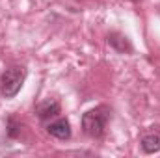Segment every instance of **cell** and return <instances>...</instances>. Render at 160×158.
<instances>
[{
	"label": "cell",
	"instance_id": "obj_1",
	"mask_svg": "<svg viewBox=\"0 0 160 158\" xmlns=\"http://www.w3.org/2000/svg\"><path fill=\"white\" fill-rule=\"evenodd\" d=\"M108 116H110V112H108L106 106L88 110L82 116V130H84V134H88L89 138H101L102 132H104Z\"/></svg>",
	"mask_w": 160,
	"mask_h": 158
},
{
	"label": "cell",
	"instance_id": "obj_2",
	"mask_svg": "<svg viewBox=\"0 0 160 158\" xmlns=\"http://www.w3.org/2000/svg\"><path fill=\"white\" fill-rule=\"evenodd\" d=\"M26 78V69L21 67V65H13V67H8L2 77H0V93L6 97V99H13Z\"/></svg>",
	"mask_w": 160,
	"mask_h": 158
},
{
	"label": "cell",
	"instance_id": "obj_3",
	"mask_svg": "<svg viewBox=\"0 0 160 158\" xmlns=\"http://www.w3.org/2000/svg\"><path fill=\"white\" fill-rule=\"evenodd\" d=\"M140 145H142V151L147 153V155L158 153L160 151V125L149 126V128L142 134Z\"/></svg>",
	"mask_w": 160,
	"mask_h": 158
},
{
	"label": "cell",
	"instance_id": "obj_4",
	"mask_svg": "<svg viewBox=\"0 0 160 158\" xmlns=\"http://www.w3.org/2000/svg\"><path fill=\"white\" fill-rule=\"evenodd\" d=\"M47 132H48L50 136L58 138V140H69V138H71V125H69L67 119H63V117L56 119V121L48 123Z\"/></svg>",
	"mask_w": 160,
	"mask_h": 158
},
{
	"label": "cell",
	"instance_id": "obj_5",
	"mask_svg": "<svg viewBox=\"0 0 160 158\" xmlns=\"http://www.w3.org/2000/svg\"><path fill=\"white\" fill-rule=\"evenodd\" d=\"M36 114L39 119H50L60 114V102L56 99H45L36 106Z\"/></svg>",
	"mask_w": 160,
	"mask_h": 158
},
{
	"label": "cell",
	"instance_id": "obj_6",
	"mask_svg": "<svg viewBox=\"0 0 160 158\" xmlns=\"http://www.w3.org/2000/svg\"><path fill=\"white\" fill-rule=\"evenodd\" d=\"M108 43L112 45V47H116L119 52H130L132 50V47L128 45V41H127V37H123V36H119V34H112V36H108Z\"/></svg>",
	"mask_w": 160,
	"mask_h": 158
}]
</instances>
